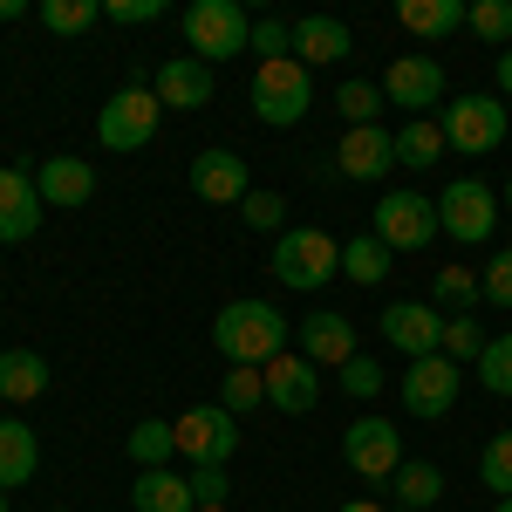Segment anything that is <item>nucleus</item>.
<instances>
[{
    "mask_svg": "<svg viewBox=\"0 0 512 512\" xmlns=\"http://www.w3.org/2000/svg\"><path fill=\"white\" fill-rule=\"evenodd\" d=\"M212 342L226 355V369H267L274 355H287L294 321L280 315L274 301H226L212 315Z\"/></svg>",
    "mask_w": 512,
    "mask_h": 512,
    "instance_id": "obj_1",
    "label": "nucleus"
},
{
    "mask_svg": "<svg viewBox=\"0 0 512 512\" xmlns=\"http://www.w3.org/2000/svg\"><path fill=\"white\" fill-rule=\"evenodd\" d=\"M158 117H164L158 89L130 76L117 96H110V103L96 110V144H103V151H117V158H123V151H144V144L158 137Z\"/></svg>",
    "mask_w": 512,
    "mask_h": 512,
    "instance_id": "obj_2",
    "label": "nucleus"
},
{
    "mask_svg": "<svg viewBox=\"0 0 512 512\" xmlns=\"http://www.w3.org/2000/svg\"><path fill=\"white\" fill-rule=\"evenodd\" d=\"M342 274V239L321 233V226H294V233L274 239V280L280 287H301V294H315L328 280Z\"/></svg>",
    "mask_w": 512,
    "mask_h": 512,
    "instance_id": "obj_3",
    "label": "nucleus"
},
{
    "mask_svg": "<svg viewBox=\"0 0 512 512\" xmlns=\"http://www.w3.org/2000/svg\"><path fill=\"white\" fill-rule=\"evenodd\" d=\"M253 117L260 123H274V130H294V123L315 110V76L294 62V55H280V62H260L253 69Z\"/></svg>",
    "mask_w": 512,
    "mask_h": 512,
    "instance_id": "obj_4",
    "label": "nucleus"
},
{
    "mask_svg": "<svg viewBox=\"0 0 512 512\" xmlns=\"http://www.w3.org/2000/svg\"><path fill=\"white\" fill-rule=\"evenodd\" d=\"M171 437H178V458L192 465V472H226L239 451V417L233 410H219V403H198L185 417H171Z\"/></svg>",
    "mask_w": 512,
    "mask_h": 512,
    "instance_id": "obj_5",
    "label": "nucleus"
},
{
    "mask_svg": "<svg viewBox=\"0 0 512 512\" xmlns=\"http://www.w3.org/2000/svg\"><path fill=\"white\" fill-rule=\"evenodd\" d=\"M437 130H444V151H458V158H485V151L506 144L512 110L499 103V96H458V103L437 117Z\"/></svg>",
    "mask_w": 512,
    "mask_h": 512,
    "instance_id": "obj_6",
    "label": "nucleus"
},
{
    "mask_svg": "<svg viewBox=\"0 0 512 512\" xmlns=\"http://www.w3.org/2000/svg\"><path fill=\"white\" fill-rule=\"evenodd\" d=\"M185 41H192V55L212 69V62H226L239 48H253V21L239 14V0H192L185 7Z\"/></svg>",
    "mask_w": 512,
    "mask_h": 512,
    "instance_id": "obj_7",
    "label": "nucleus"
},
{
    "mask_svg": "<svg viewBox=\"0 0 512 512\" xmlns=\"http://www.w3.org/2000/svg\"><path fill=\"white\" fill-rule=\"evenodd\" d=\"M369 233L383 239L390 253H417V246H431L444 226H437V198H424V192H383L376 198V219H369Z\"/></svg>",
    "mask_w": 512,
    "mask_h": 512,
    "instance_id": "obj_8",
    "label": "nucleus"
},
{
    "mask_svg": "<svg viewBox=\"0 0 512 512\" xmlns=\"http://www.w3.org/2000/svg\"><path fill=\"white\" fill-rule=\"evenodd\" d=\"M342 465H349L362 485H390L396 465H403V431L390 417H355L342 431Z\"/></svg>",
    "mask_w": 512,
    "mask_h": 512,
    "instance_id": "obj_9",
    "label": "nucleus"
},
{
    "mask_svg": "<svg viewBox=\"0 0 512 512\" xmlns=\"http://www.w3.org/2000/svg\"><path fill=\"white\" fill-rule=\"evenodd\" d=\"M437 226L458 239V246L492 239V226H499V192H492L485 178H451L444 198H437Z\"/></svg>",
    "mask_w": 512,
    "mask_h": 512,
    "instance_id": "obj_10",
    "label": "nucleus"
},
{
    "mask_svg": "<svg viewBox=\"0 0 512 512\" xmlns=\"http://www.w3.org/2000/svg\"><path fill=\"white\" fill-rule=\"evenodd\" d=\"M403 410L410 417H424V424H437L451 403H458V362H444V355H424V362H403Z\"/></svg>",
    "mask_w": 512,
    "mask_h": 512,
    "instance_id": "obj_11",
    "label": "nucleus"
},
{
    "mask_svg": "<svg viewBox=\"0 0 512 512\" xmlns=\"http://www.w3.org/2000/svg\"><path fill=\"white\" fill-rule=\"evenodd\" d=\"M383 342H390L403 362H424V355H437V342H444V315H437L431 301H390V308H383Z\"/></svg>",
    "mask_w": 512,
    "mask_h": 512,
    "instance_id": "obj_12",
    "label": "nucleus"
},
{
    "mask_svg": "<svg viewBox=\"0 0 512 512\" xmlns=\"http://www.w3.org/2000/svg\"><path fill=\"white\" fill-rule=\"evenodd\" d=\"M260 383H267V403H274L280 417H308L321 403V369L308 362V355H274L267 369H260Z\"/></svg>",
    "mask_w": 512,
    "mask_h": 512,
    "instance_id": "obj_13",
    "label": "nucleus"
},
{
    "mask_svg": "<svg viewBox=\"0 0 512 512\" xmlns=\"http://www.w3.org/2000/svg\"><path fill=\"white\" fill-rule=\"evenodd\" d=\"M192 192L205 198V205H246V192H253V178H246V158L239 151H198L192 158Z\"/></svg>",
    "mask_w": 512,
    "mask_h": 512,
    "instance_id": "obj_14",
    "label": "nucleus"
},
{
    "mask_svg": "<svg viewBox=\"0 0 512 512\" xmlns=\"http://www.w3.org/2000/svg\"><path fill=\"white\" fill-rule=\"evenodd\" d=\"M294 342H301V355H308L315 369H342L349 355H362L349 315H335V308H315L308 321H294Z\"/></svg>",
    "mask_w": 512,
    "mask_h": 512,
    "instance_id": "obj_15",
    "label": "nucleus"
},
{
    "mask_svg": "<svg viewBox=\"0 0 512 512\" xmlns=\"http://www.w3.org/2000/svg\"><path fill=\"white\" fill-rule=\"evenodd\" d=\"M41 192L28 171H14V164H0V246H21V239H35L41 226Z\"/></svg>",
    "mask_w": 512,
    "mask_h": 512,
    "instance_id": "obj_16",
    "label": "nucleus"
},
{
    "mask_svg": "<svg viewBox=\"0 0 512 512\" xmlns=\"http://www.w3.org/2000/svg\"><path fill=\"white\" fill-rule=\"evenodd\" d=\"M437 96H444V69H437L431 55H396L390 62L383 103H396V110H431Z\"/></svg>",
    "mask_w": 512,
    "mask_h": 512,
    "instance_id": "obj_17",
    "label": "nucleus"
},
{
    "mask_svg": "<svg viewBox=\"0 0 512 512\" xmlns=\"http://www.w3.org/2000/svg\"><path fill=\"white\" fill-rule=\"evenodd\" d=\"M335 164H342V178H383V171L396 164V130H383V123L342 130V151H335Z\"/></svg>",
    "mask_w": 512,
    "mask_h": 512,
    "instance_id": "obj_18",
    "label": "nucleus"
},
{
    "mask_svg": "<svg viewBox=\"0 0 512 512\" xmlns=\"http://www.w3.org/2000/svg\"><path fill=\"white\" fill-rule=\"evenodd\" d=\"M151 89H158L164 110H205L212 103V69L198 55H171L158 76H151Z\"/></svg>",
    "mask_w": 512,
    "mask_h": 512,
    "instance_id": "obj_19",
    "label": "nucleus"
},
{
    "mask_svg": "<svg viewBox=\"0 0 512 512\" xmlns=\"http://www.w3.org/2000/svg\"><path fill=\"white\" fill-rule=\"evenodd\" d=\"M35 192H41V205L76 212V205H89V198H96V171H89L82 158H41L35 164Z\"/></svg>",
    "mask_w": 512,
    "mask_h": 512,
    "instance_id": "obj_20",
    "label": "nucleus"
},
{
    "mask_svg": "<svg viewBox=\"0 0 512 512\" xmlns=\"http://www.w3.org/2000/svg\"><path fill=\"white\" fill-rule=\"evenodd\" d=\"M294 62H301V69L349 62V21H335V14H301V21H294Z\"/></svg>",
    "mask_w": 512,
    "mask_h": 512,
    "instance_id": "obj_21",
    "label": "nucleus"
},
{
    "mask_svg": "<svg viewBox=\"0 0 512 512\" xmlns=\"http://www.w3.org/2000/svg\"><path fill=\"white\" fill-rule=\"evenodd\" d=\"M41 472V444L21 417H0V492H21Z\"/></svg>",
    "mask_w": 512,
    "mask_h": 512,
    "instance_id": "obj_22",
    "label": "nucleus"
},
{
    "mask_svg": "<svg viewBox=\"0 0 512 512\" xmlns=\"http://www.w3.org/2000/svg\"><path fill=\"white\" fill-rule=\"evenodd\" d=\"M130 506H137V512H198V499H192V478L164 465V472H137Z\"/></svg>",
    "mask_w": 512,
    "mask_h": 512,
    "instance_id": "obj_23",
    "label": "nucleus"
},
{
    "mask_svg": "<svg viewBox=\"0 0 512 512\" xmlns=\"http://www.w3.org/2000/svg\"><path fill=\"white\" fill-rule=\"evenodd\" d=\"M396 28L417 41H444L451 28H465V0H396Z\"/></svg>",
    "mask_w": 512,
    "mask_h": 512,
    "instance_id": "obj_24",
    "label": "nucleus"
},
{
    "mask_svg": "<svg viewBox=\"0 0 512 512\" xmlns=\"http://www.w3.org/2000/svg\"><path fill=\"white\" fill-rule=\"evenodd\" d=\"M48 390V362L35 349H0V403H35Z\"/></svg>",
    "mask_w": 512,
    "mask_h": 512,
    "instance_id": "obj_25",
    "label": "nucleus"
},
{
    "mask_svg": "<svg viewBox=\"0 0 512 512\" xmlns=\"http://www.w3.org/2000/svg\"><path fill=\"white\" fill-rule=\"evenodd\" d=\"M390 492H396V506H403V512H424V506L444 499V472H437L431 458H403L396 478H390Z\"/></svg>",
    "mask_w": 512,
    "mask_h": 512,
    "instance_id": "obj_26",
    "label": "nucleus"
},
{
    "mask_svg": "<svg viewBox=\"0 0 512 512\" xmlns=\"http://www.w3.org/2000/svg\"><path fill=\"white\" fill-rule=\"evenodd\" d=\"M437 158H444V130H437V117H410L403 130H396V164H403V171H431Z\"/></svg>",
    "mask_w": 512,
    "mask_h": 512,
    "instance_id": "obj_27",
    "label": "nucleus"
},
{
    "mask_svg": "<svg viewBox=\"0 0 512 512\" xmlns=\"http://www.w3.org/2000/svg\"><path fill=\"white\" fill-rule=\"evenodd\" d=\"M171 458H178V437H171V424H158V417L130 424V465H137V472H164Z\"/></svg>",
    "mask_w": 512,
    "mask_h": 512,
    "instance_id": "obj_28",
    "label": "nucleus"
},
{
    "mask_svg": "<svg viewBox=\"0 0 512 512\" xmlns=\"http://www.w3.org/2000/svg\"><path fill=\"white\" fill-rule=\"evenodd\" d=\"M390 260H396V253H390L376 233H355L349 246H342V274H349L355 287H376V280L390 274Z\"/></svg>",
    "mask_w": 512,
    "mask_h": 512,
    "instance_id": "obj_29",
    "label": "nucleus"
},
{
    "mask_svg": "<svg viewBox=\"0 0 512 512\" xmlns=\"http://www.w3.org/2000/svg\"><path fill=\"white\" fill-rule=\"evenodd\" d=\"M478 478H485V492L512 499V424L485 437V451H478Z\"/></svg>",
    "mask_w": 512,
    "mask_h": 512,
    "instance_id": "obj_30",
    "label": "nucleus"
},
{
    "mask_svg": "<svg viewBox=\"0 0 512 512\" xmlns=\"http://www.w3.org/2000/svg\"><path fill=\"white\" fill-rule=\"evenodd\" d=\"M96 21H103L96 0H41V28L48 35H89Z\"/></svg>",
    "mask_w": 512,
    "mask_h": 512,
    "instance_id": "obj_31",
    "label": "nucleus"
},
{
    "mask_svg": "<svg viewBox=\"0 0 512 512\" xmlns=\"http://www.w3.org/2000/svg\"><path fill=\"white\" fill-rule=\"evenodd\" d=\"M485 342H492V335H485L472 315H444V342H437V355H444V362H478Z\"/></svg>",
    "mask_w": 512,
    "mask_h": 512,
    "instance_id": "obj_32",
    "label": "nucleus"
},
{
    "mask_svg": "<svg viewBox=\"0 0 512 512\" xmlns=\"http://www.w3.org/2000/svg\"><path fill=\"white\" fill-rule=\"evenodd\" d=\"M431 301H437V308H451V315H465V308L478 301V274H472V267H437V274H431Z\"/></svg>",
    "mask_w": 512,
    "mask_h": 512,
    "instance_id": "obj_33",
    "label": "nucleus"
},
{
    "mask_svg": "<svg viewBox=\"0 0 512 512\" xmlns=\"http://www.w3.org/2000/svg\"><path fill=\"white\" fill-rule=\"evenodd\" d=\"M465 28L485 35L492 48H512V0H472L465 7Z\"/></svg>",
    "mask_w": 512,
    "mask_h": 512,
    "instance_id": "obj_34",
    "label": "nucleus"
},
{
    "mask_svg": "<svg viewBox=\"0 0 512 512\" xmlns=\"http://www.w3.org/2000/svg\"><path fill=\"white\" fill-rule=\"evenodd\" d=\"M335 110H342L349 130L376 123V110H383V82H342V89H335Z\"/></svg>",
    "mask_w": 512,
    "mask_h": 512,
    "instance_id": "obj_35",
    "label": "nucleus"
},
{
    "mask_svg": "<svg viewBox=\"0 0 512 512\" xmlns=\"http://www.w3.org/2000/svg\"><path fill=\"white\" fill-rule=\"evenodd\" d=\"M260 403H267V383H260V369H226V383H219V410L246 417V410H260Z\"/></svg>",
    "mask_w": 512,
    "mask_h": 512,
    "instance_id": "obj_36",
    "label": "nucleus"
},
{
    "mask_svg": "<svg viewBox=\"0 0 512 512\" xmlns=\"http://www.w3.org/2000/svg\"><path fill=\"white\" fill-rule=\"evenodd\" d=\"M478 383H485L492 396H512V328L485 342V355H478Z\"/></svg>",
    "mask_w": 512,
    "mask_h": 512,
    "instance_id": "obj_37",
    "label": "nucleus"
},
{
    "mask_svg": "<svg viewBox=\"0 0 512 512\" xmlns=\"http://www.w3.org/2000/svg\"><path fill=\"white\" fill-rule=\"evenodd\" d=\"M342 390L369 403V396L390 390V376H383V362H376V355H349V362H342Z\"/></svg>",
    "mask_w": 512,
    "mask_h": 512,
    "instance_id": "obj_38",
    "label": "nucleus"
},
{
    "mask_svg": "<svg viewBox=\"0 0 512 512\" xmlns=\"http://www.w3.org/2000/svg\"><path fill=\"white\" fill-rule=\"evenodd\" d=\"M239 219H246L253 233H274L280 239V226H287V198H280V192H246Z\"/></svg>",
    "mask_w": 512,
    "mask_h": 512,
    "instance_id": "obj_39",
    "label": "nucleus"
},
{
    "mask_svg": "<svg viewBox=\"0 0 512 512\" xmlns=\"http://www.w3.org/2000/svg\"><path fill=\"white\" fill-rule=\"evenodd\" d=\"M478 301H492V308H512V246H506V253H492V267L478 274Z\"/></svg>",
    "mask_w": 512,
    "mask_h": 512,
    "instance_id": "obj_40",
    "label": "nucleus"
},
{
    "mask_svg": "<svg viewBox=\"0 0 512 512\" xmlns=\"http://www.w3.org/2000/svg\"><path fill=\"white\" fill-rule=\"evenodd\" d=\"M103 21H117V28H151V21H164V0H103Z\"/></svg>",
    "mask_w": 512,
    "mask_h": 512,
    "instance_id": "obj_41",
    "label": "nucleus"
},
{
    "mask_svg": "<svg viewBox=\"0 0 512 512\" xmlns=\"http://www.w3.org/2000/svg\"><path fill=\"white\" fill-rule=\"evenodd\" d=\"M253 55H260V62L294 55V28H287V21H253Z\"/></svg>",
    "mask_w": 512,
    "mask_h": 512,
    "instance_id": "obj_42",
    "label": "nucleus"
},
{
    "mask_svg": "<svg viewBox=\"0 0 512 512\" xmlns=\"http://www.w3.org/2000/svg\"><path fill=\"white\" fill-rule=\"evenodd\" d=\"M185 478H192V499H198V506H226V492H233L219 465H212V472H185Z\"/></svg>",
    "mask_w": 512,
    "mask_h": 512,
    "instance_id": "obj_43",
    "label": "nucleus"
},
{
    "mask_svg": "<svg viewBox=\"0 0 512 512\" xmlns=\"http://www.w3.org/2000/svg\"><path fill=\"white\" fill-rule=\"evenodd\" d=\"M499 89H506V96H512V48H506V55H499Z\"/></svg>",
    "mask_w": 512,
    "mask_h": 512,
    "instance_id": "obj_44",
    "label": "nucleus"
},
{
    "mask_svg": "<svg viewBox=\"0 0 512 512\" xmlns=\"http://www.w3.org/2000/svg\"><path fill=\"white\" fill-rule=\"evenodd\" d=\"M342 512H390V506H376V499H349Z\"/></svg>",
    "mask_w": 512,
    "mask_h": 512,
    "instance_id": "obj_45",
    "label": "nucleus"
},
{
    "mask_svg": "<svg viewBox=\"0 0 512 512\" xmlns=\"http://www.w3.org/2000/svg\"><path fill=\"white\" fill-rule=\"evenodd\" d=\"M492 512H512V499H499V506H492Z\"/></svg>",
    "mask_w": 512,
    "mask_h": 512,
    "instance_id": "obj_46",
    "label": "nucleus"
},
{
    "mask_svg": "<svg viewBox=\"0 0 512 512\" xmlns=\"http://www.w3.org/2000/svg\"><path fill=\"white\" fill-rule=\"evenodd\" d=\"M198 512H226V506H198Z\"/></svg>",
    "mask_w": 512,
    "mask_h": 512,
    "instance_id": "obj_47",
    "label": "nucleus"
},
{
    "mask_svg": "<svg viewBox=\"0 0 512 512\" xmlns=\"http://www.w3.org/2000/svg\"><path fill=\"white\" fill-rule=\"evenodd\" d=\"M506 205H512V178H506Z\"/></svg>",
    "mask_w": 512,
    "mask_h": 512,
    "instance_id": "obj_48",
    "label": "nucleus"
},
{
    "mask_svg": "<svg viewBox=\"0 0 512 512\" xmlns=\"http://www.w3.org/2000/svg\"><path fill=\"white\" fill-rule=\"evenodd\" d=\"M0 512H7V492H0Z\"/></svg>",
    "mask_w": 512,
    "mask_h": 512,
    "instance_id": "obj_49",
    "label": "nucleus"
},
{
    "mask_svg": "<svg viewBox=\"0 0 512 512\" xmlns=\"http://www.w3.org/2000/svg\"><path fill=\"white\" fill-rule=\"evenodd\" d=\"M48 512H69V506H48Z\"/></svg>",
    "mask_w": 512,
    "mask_h": 512,
    "instance_id": "obj_50",
    "label": "nucleus"
}]
</instances>
